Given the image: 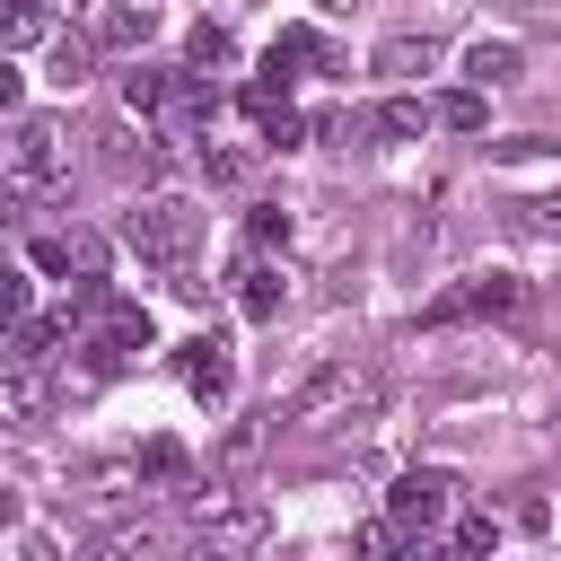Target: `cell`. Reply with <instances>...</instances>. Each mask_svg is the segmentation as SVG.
Wrapping results in <instances>:
<instances>
[{"label":"cell","instance_id":"6da1fadb","mask_svg":"<svg viewBox=\"0 0 561 561\" xmlns=\"http://www.w3.org/2000/svg\"><path fill=\"white\" fill-rule=\"evenodd\" d=\"M359 403H377V368L368 359H324L272 403V430H324V421H351Z\"/></svg>","mask_w":561,"mask_h":561},{"label":"cell","instance_id":"7a4b0ae2","mask_svg":"<svg viewBox=\"0 0 561 561\" xmlns=\"http://www.w3.org/2000/svg\"><path fill=\"white\" fill-rule=\"evenodd\" d=\"M123 245H131L149 272L184 280V263H193V245H202V210H193L184 193H140V202L123 210Z\"/></svg>","mask_w":561,"mask_h":561},{"label":"cell","instance_id":"3957f363","mask_svg":"<svg viewBox=\"0 0 561 561\" xmlns=\"http://www.w3.org/2000/svg\"><path fill=\"white\" fill-rule=\"evenodd\" d=\"M61 175H70V140H61V123H53V114H18V131L0 140V193L44 202V193H61Z\"/></svg>","mask_w":561,"mask_h":561},{"label":"cell","instance_id":"277c9868","mask_svg":"<svg viewBox=\"0 0 561 561\" xmlns=\"http://www.w3.org/2000/svg\"><path fill=\"white\" fill-rule=\"evenodd\" d=\"M517 307H526V280H517V272H473V280L438 289V298L421 307V324L438 333V324H482V316H517Z\"/></svg>","mask_w":561,"mask_h":561},{"label":"cell","instance_id":"5b68a950","mask_svg":"<svg viewBox=\"0 0 561 561\" xmlns=\"http://www.w3.org/2000/svg\"><path fill=\"white\" fill-rule=\"evenodd\" d=\"M263 535H272L263 500H219L210 517H193V561H245Z\"/></svg>","mask_w":561,"mask_h":561},{"label":"cell","instance_id":"8992f818","mask_svg":"<svg viewBox=\"0 0 561 561\" xmlns=\"http://www.w3.org/2000/svg\"><path fill=\"white\" fill-rule=\"evenodd\" d=\"M386 517L394 526H447L456 517V473H438V465H412V473H394V491H386Z\"/></svg>","mask_w":561,"mask_h":561},{"label":"cell","instance_id":"52a82bcc","mask_svg":"<svg viewBox=\"0 0 561 561\" xmlns=\"http://www.w3.org/2000/svg\"><path fill=\"white\" fill-rule=\"evenodd\" d=\"M175 377H184V386H193V403H210V412L237 394V359H228V342H219V333H193V342L175 351Z\"/></svg>","mask_w":561,"mask_h":561},{"label":"cell","instance_id":"ba28073f","mask_svg":"<svg viewBox=\"0 0 561 561\" xmlns=\"http://www.w3.org/2000/svg\"><path fill=\"white\" fill-rule=\"evenodd\" d=\"M368 70L403 88V79H421V70H438V35H386V44L368 53Z\"/></svg>","mask_w":561,"mask_h":561},{"label":"cell","instance_id":"9c48e42d","mask_svg":"<svg viewBox=\"0 0 561 561\" xmlns=\"http://www.w3.org/2000/svg\"><path fill=\"white\" fill-rule=\"evenodd\" d=\"M298 61H333L316 26H280V35L263 44V79H272V88H289V70H298Z\"/></svg>","mask_w":561,"mask_h":561},{"label":"cell","instance_id":"30bf717a","mask_svg":"<svg viewBox=\"0 0 561 561\" xmlns=\"http://www.w3.org/2000/svg\"><path fill=\"white\" fill-rule=\"evenodd\" d=\"M508 79H526V53H517L508 35H482V44L465 53V88H508Z\"/></svg>","mask_w":561,"mask_h":561},{"label":"cell","instance_id":"8fae6325","mask_svg":"<svg viewBox=\"0 0 561 561\" xmlns=\"http://www.w3.org/2000/svg\"><path fill=\"white\" fill-rule=\"evenodd\" d=\"M149 35H158L149 0H96V44H149Z\"/></svg>","mask_w":561,"mask_h":561},{"label":"cell","instance_id":"7c38bea8","mask_svg":"<svg viewBox=\"0 0 561 561\" xmlns=\"http://www.w3.org/2000/svg\"><path fill=\"white\" fill-rule=\"evenodd\" d=\"M500 552V517L491 508H456L447 517V561H491Z\"/></svg>","mask_w":561,"mask_h":561},{"label":"cell","instance_id":"4fadbf2b","mask_svg":"<svg viewBox=\"0 0 561 561\" xmlns=\"http://www.w3.org/2000/svg\"><path fill=\"white\" fill-rule=\"evenodd\" d=\"M237 280H245V289H237V307H245L254 324H272V316H280V298H289V272H280V263H245Z\"/></svg>","mask_w":561,"mask_h":561},{"label":"cell","instance_id":"5bb4252c","mask_svg":"<svg viewBox=\"0 0 561 561\" xmlns=\"http://www.w3.org/2000/svg\"><path fill=\"white\" fill-rule=\"evenodd\" d=\"M26 44H53V9L44 0H0V53H26Z\"/></svg>","mask_w":561,"mask_h":561},{"label":"cell","instance_id":"9a60e30c","mask_svg":"<svg viewBox=\"0 0 561 561\" xmlns=\"http://www.w3.org/2000/svg\"><path fill=\"white\" fill-rule=\"evenodd\" d=\"M88 61H96V35H53V44H44V79H53V88H79Z\"/></svg>","mask_w":561,"mask_h":561},{"label":"cell","instance_id":"2e32d148","mask_svg":"<svg viewBox=\"0 0 561 561\" xmlns=\"http://www.w3.org/2000/svg\"><path fill=\"white\" fill-rule=\"evenodd\" d=\"M123 105H131V114H167V105H175V70H140V61H131V70H123Z\"/></svg>","mask_w":561,"mask_h":561},{"label":"cell","instance_id":"e0dca14e","mask_svg":"<svg viewBox=\"0 0 561 561\" xmlns=\"http://www.w3.org/2000/svg\"><path fill=\"white\" fill-rule=\"evenodd\" d=\"M430 123H438L430 96H386V105H377V131H386V140H421Z\"/></svg>","mask_w":561,"mask_h":561},{"label":"cell","instance_id":"ac0fdd59","mask_svg":"<svg viewBox=\"0 0 561 561\" xmlns=\"http://www.w3.org/2000/svg\"><path fill=\"white\" fill-rule=\"evenodd\" d=\"M131 465H140V482H184V473H193L184 438H140V456H131Z\"/></svg>","mask_w":561,"mask_h":561},{"label":"cell","instance_id":"d6986e66","mask_svg":"<svg viewBox=\"0 0 561 561\" xmlns=\"http://www.w3.org/2000/svg\"><path fill=\"white\" fill-rule=\"evenodd\" d=\"M0 412H9V421H26V412H44V377H35L26 359H9V368H0Z\"/></svg>","mask_w":561,"mask_h":561},{"label":"cell","instance_id":"ffe728a7","mask_svg":"<svg viewBox=\"0 0 561 561\" xmlns=\"http://www.w3.org/2000/svg\"><path fill=\"white\" fill-rule=\"evenodd\" d=\"M508 228H517V237H552V245H561V193H526V202H508Z\"/></svg>","mask_w":561,"mask_h":561},{"label":"cell","instance_id":"44dd1931","mask_svg":"<svg viewBox=\"0 0 561 561\" xmlns=\"http://www.w3.org/2000/svg\"><path fill=\"white\" fill-rule=\"evenodd\" d=\"M430 114H438L447 131H482V123H491V105H482V88H447V96H430Z\"/></svg>","mask_w":561,"mask_h":561},{"label":"cell","instance_id":"7402d4cb","mask_svg":"<svg viewBox=\"0 0 561 561\" xmlns=\"http://www.w3.org/2000/svg\"><path fill=\"white\" fill-rule=\"evenodd\" d=\"M149 552H158V535H149V526H105L88 561H149Z\"/></svg>","mask_w":561,"mask_h":561},{"label":"cell","instance_id":"603a6c76","mask_svg":"<svg viewBox=\"0 0 561 561\" xmlns=\"http://www.w3.org/2000/svg\"><path fill=\"white\" fill-rule=\"evenodd\" d=\"M184 61H193V70H219V61H237L228 26H193V35H184Z\"/></svg>","mask_w":561,"mask_h":561},{"label":"cell","instance_id":"cb8c5ba5","mask_svg":"<svg viewBox=\"0 0 561 561\" xmlns=\"http://www.w3.org/2000/svg\"><path fill=\"white\" fill-rule=\"evenodd\" d=\"M193 167H202V184H245V167H254V158H245V149H210V140H202V158H193Z\"/></svg>","mask_w":561,"mask_h":561},{"label":"cell","instance_id":"d4e9b609","mask_svg":"<svg viewBox=\"0 0 561 561\" xmlns=\"http://www.w3.org/2000/svg\"><path fill=\"white\" fill-rule=\"evenodd\" d=\"M0 535H9V526H0ZM0 561H61V543H53L44 526H18V535L0 543Z\"/></svg>","mask_w":561,"mask_h":561},{"label":"cell","instance_id":"484cf974","mask_svg":"<svg viewBox=\"0 0 561 561\" xmlns=\"http://www.w3.org/2000/svg\"><path fill=\"white\" fill-rule=\"evenodd\" d=\"M26 298H35V289H26V272H18V263H0V333H18V324H26Z\"/></svg>","mask_w":561,"mask_h":561},{"label":"cell","instance_id":"4316f807","mask_svg":"<svg viewBox=\"0 0 561 561\" xmlns=\"http://www.w3.org/2000/svg\"><path fill=\"white\" fill-rule=\"evenodd\" d=\"M245 245H254V254H263V245H289V210H280V202H263V210L245 219Z\"/></svg>","mask_w":561,"mask_h":561},{"label":"cell","instance_id":"83f0119b","mask_svg":"<svg viewBox=\"0 0 561 561\" xmlns=\"http://www.w3.org/2000/svg\"><path fill=\"white\" fill-rule=\"evenodd\" d=\"M254 447H263V421H237V430H228V438H219V465H245V456H254Z\"/></svg>","mask_w":561,"mask_h":561},{"label":"cell","instance_id":"f1b7e54d","mask_svg":"<svg viewBox=\"0 0 561 561\" xmlns=\"http://www.w3.org/2000/svg\"><path fill=\"white\" fill-rule=\"evenodd\" d=\"M263 140H272V149H298V140H307V123H298V105H280V114L263 123Z\"/></svg>","mask_w":561,"mask_h":561},{"label":"cell","instance_id":"f546056e","mask_svg":"<svg viewBox=\"0 0 561 561\" xmlns=\"http://www.w3.org/2000/svg\"><path fill=\"white\" fill-rule=\"evenodd\" d=\"M18 96H26V70H18V61H9V53H0V114H9V105H18Z\"/></svg>","mask_w":561,"mask_h":561},{"label":"cell","instance_id":"4dcf8cb0","mask_svg":"<svg viewBox=\"0 0 561 561\" xmlns=\"http://www.w3.org/2000/svg\"><path fill=\"white\" fill-rule=\"evenodd\" d=\"M0 526H18V491H0Z\"/></svg>","mask_w":561,"mask_h":561},{"label":"cell","instance_id":"1f68e13d","mask_svg":"<svg viewBox=\"0 0 561 561\" xmlns=\"http://www.w3.org/2000/svg\"><path fill=\"white\" fill-rule=\"evenodd\" d=\"M316 9H333V18H342V9H359V0H316Z\"/></svg>","mask_w":561,"mask_h":561}]
</instances>
